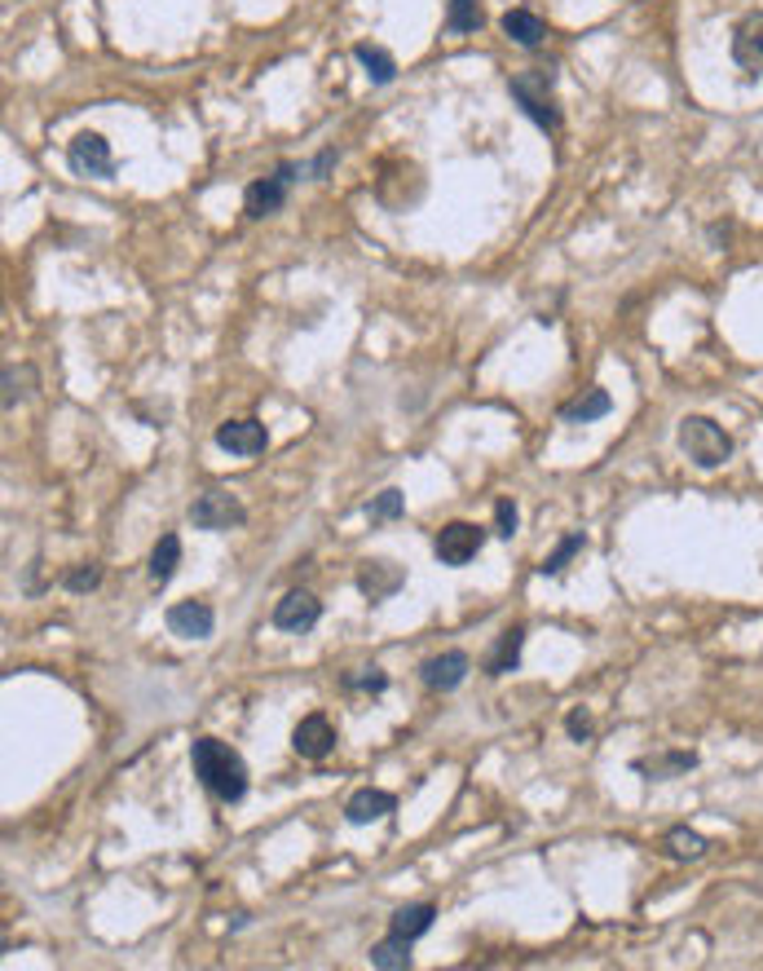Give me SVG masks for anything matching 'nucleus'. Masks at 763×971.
<instances>
[{"label": "nucleus", "mask_w": 763, "mask_h": 971, "mask_svg": "<svg viewBox=\"0 0 763 971\" xmlns=\"http://www.w3.org/2000/svg\"><path fill=\"white\" fill-rule=\"evenodd\" d=\"M190 764L195 777L221 799V804H239L247 795V764L239 751H230L221 738H199L190 747Z\"/></svg>", "instance_id": "nucleus-1"}, {"label": "nucleus", "mask_w": 763, "mask_h": 971, "mask_svg": "<svg viewBox=\"0 0 763 971\" xmlns=\"http://www.w3.org/2000/svg\"><path fill=\"white\" fill-rule=\"evenodd\" d=\"M679 451L697 464V468H719L732 455V438L710 420V416H684L679 420Z\"/></svg>", "instance_id": "nucleus-2"}, {"label": "nucleus", "mask_w": 763, "mask_h": 971, "mask_svg": "<svg viewBox=\"0 0 763 971\" xmlns=\"http://www.w3.org/2000/svg\"><path fill=\"white\" fill-rule=\"evenodd\" d=\"M508 93L517 98V107H521L539 129H548V133L561 129V111H556V102H552V71H543V67L521 71V76L508 80Z\"/></svg>", "instance_id": "nucleus-3"}, {"label": "nucleus", "mask_w": 763, "mask_h": 971, "mask_svg": "<svg viewBox=\"0 0 763 971\" xmlns=\"http://www.w3.org/2000/svg\"><path fill=\"white\" fill-rule=\"evenodd\" d=\"M300 177V168L296 164H278L269 177H261V181H252L247 186V195H243V208H247V217H269V212H278L283 203H287V190H291V181Z\"/></svg>", "instance_id": "nucleus-4"}, {"label": "nucleus", "mask_w": 763, "mask_h": 971, "mask_svg": "<svg viewBox=\"0 0 763 971\" xmlns=\"http://www.w3.org/2000/svg\"><path fill=\"white\" fill-rule=\"evenodd\" d=\"M67 164L80 177H111L115 173V155H111V142L102 133H76L71 146H67Z\"/></svg>", "instance_id": "nucleus-5"}, {"label": "nucleus", "mask_w": 763, "mask_h": 971, "mask_svg": "<svg viewBox=\"0 0 763 971\" xmlns=\"http://www.w3.org/2000/svg\"><path fill=\"white\" fill-rule=\"evenodd\" d=\"M482 543H486L482 526H473V521H451V526L438 530L433 552H438L442 565H468V561L482 552Z\"/></svg>", "instance_id": "nucleus-6"}, {"label": "nucleus", "mask_w": 763, "mask_h": 971, "mask_svg": "<svg viewBox=\"0 0 763 971\" xmlns=\"http://www.w3.org/2000/svg\"><path fill=\"white\" fill-rule=\"evenodd\" d=\"M243 517H247L243 504L234 495H225V490H208V495H199L190 504V521L199 530H230V526H243Z\"/></svg>", "instance_id": "nucleus-7"}, {"label": "nucleus", "mask_w": 763, "mask_h": 971, "mask_svg": "<svg viewBox=\"0 0 763 971\" xmlns=\"http://www.w3.org/2000/svg\"><path fill=\"white\" fill-rule=\"evenodd\" d=\"M732 63L754 80L763 76V10L745 14L737 27H732Z\"/></svg>", "instance_id": "nucleus-8"}, {"label": "nucleus", "mask_w": 763, "mask_h": 971, "mask_svg": "<svg viewBox=\"0 0 763 971\" xmlns=\"http://www.w3.org/2000/svg\"><path fill=\"white\" fill-rule=\"evenodd\" d=\"M164 622H168V631L181 636V640H208L212 627H217V614H212V605H203V600H177V605H168Z\"/></svg>", "instance_id": "nucleus-9"}, {"label": "nucleus", "mask_w": 763, "mask_h": 971, "mask_svg": "<svg viewBox=\"0 0 763 971\" xmlns=\"http://www.w3.org/2000/svg\"><path fill=\"white\" fill-rule=\"evenodd\" d=\"M291 747H296V755H305V760H327L331 747H335V725H331L322 711H313V716H305V720L296 725Z\"/></svg>", "instance_id": "nucleus-10"}, {"label": "nucleus", "mask_w": 763, "mask_h": 971, "mask_svg": "<svg viewBox=\"0 0 763 971\" xmlns=\"http://www.w3.org/2000/svg\"><path fill=\"white\" fill-rule=\"evenodd\" d=\"M318 618H322V600L309 596V592H287L274 605V627L278 631H309Z\"/></svg>", "instance_id": "nucleus-11"}, {"label": "nucleus", "mask_w": 763, "mask_h": 971, "mask_svg": "<svg viewBox=\"0 0 763 971\" xmlns=\"http://www.w3.org/2000/svg\"><path fill=\"white\" fill-rule=\"evenodd\" d=\"M217 446L230 455H261L269 446V433L261 420H230L217 429Z\"/></svg>", "instance_id": "nucleus-12"}, {"label": "nucleus", "mask_w": 763, "mask_h": 971, "mask_svg": "<svg viewBox=\"0 0 763 971\" xmlns=\"http://www.w3.org/2000/svg\"><path fill=\"white\" fill-rule=\"evenodd\" d=\"M468 654L464 650H446V654H438V659H429L424 663V685L429 689H442V694H451V689H460L464 685V676H468Z\"/></svg>", "instance_id": "nucleus-13"}, {"label": "nucleus", "mask_w": 763, "mask_h": 971, "mask_svg": "<svg viewBox=\"0 0 763 971\" xmlns=\"http://www.w3.org/2000/svg\"><path fill=\"white\" fill-rule=\"evenodd\" d=\"M394 808H398V799H394L389 791L362 786V791H353V795H349V804H344V817H349L353 826H366V821H379V817H389Z\"/></svg>", "instance_id": "nucleus-14"}, {"label": "nucleus", "mask_w": 763, "mask_h": 971, "mask_svg": "<svg viewBox=\"0 0 763 971\" xmlns=\"http://www.w3.org/2000/svg\"><path fill=\"white\" fill-rule=\"evenodd\" d=\"M357 587H362L366 600H385V596H394V592L402 587V565H394V561H366V565L357 570Z\"/></svg>", "instance_id": "nucleus-15"}, {"label": "nucleus", "mask_w": 763, "mask_h": 971, "mask_svg": "<svg viewBox=\"0 0 763 971\" xmlns=\"http://www.w3.org/2000/svg\"><path fill=\"white\" fill-rule=\"evenodd\" d=\"M499 27H504V36L517 41L521 49H539V45L548 41V23H543L539 14H530V10H508V14L499 19Z\"/></svg>", "instance_id": "nucleus-16"}, {"label": "nucleus", "mask_w": 763, "mask_h": 971, "mask_svg": "<svg viewBox=\"0 0 763 971\" xmlns=\"http://www.w3.org/2000/svg\"><path fill=\"white\" fill-rule=\"evenodd\" d=\"M613 411V398L605 394V389H587L583 398H574L570 407H561V420L565 424H591V420H600V416H609Z\"/></svg>", "instance_id": "nucleus-17"}, {"label": "nucleus", "mask_w": 763, "mask_h": 971, "mask_svg": "<svg viewBox=\"0 0 763 971\" xmlns=\"http://www.w3.org/2000/svg\"><path fill=\"white\" fill-rule=\"evenodd\" d=\"M353 58H357V63H362V71L371 76V85H394L398 63H394V54H389V49H379V45H357V49H353Z\"/></svg>", "instance_id": "nucleus-18"}, {"label": "nucleus", "mask_w": 763, "mask_h": 971, "mask_svg": "<svg viewBox=\"0 0 763 971\" xmlns=\"http://www.w3.org/2000/svg\"><path fill=\"white\" fill-rule=\"evenodd\" d=\"M433 918H438V909H433V905H402V909L394 914L389 931H394V936H402V940H420V936L433 927Z\"/></svg>", "instance_id": "nucleus-19"}, {"label": "nucleus", "mask_w": 763, "mask_h": 971, "mask_svg": "<svg viewBox=\"0 0 763 971\" xmlns=\"http://www.w3.org/2000/svg\"><path fill=\"white\" fill-rule=\"evenodd\" d=\"M177 565H181V539H177V534H164V539L155 543V552H151V583L164 587V583L177 574Z\"/></svg>", "instance_id": "nucleus-20"}, {"label": "nucleus", "mask_w": 763, "mask_h": 971, "mask_svg": "<svg viewBox=\"0 0 763 971\" xmlns=\"http://www.w3.org/2000/svg\"><path fill=\"white\" fill-rule=\"evenodd\" d=\"M521 640H526V631H521V627H512V631H504V636H499L495 654H490V663H486V676H508V672L521 663Z\"/></svg>", "instance_id": "nucleus-21"}, {"label": "nucleus", "mask_w": 763, "mask_h": 971, "mask_svg": "<svg viewBox=\"0 0 763 971\" xmlns=\"http://www.w3.org/2000/svg\"><path fill=\"white\" fill-rule=\"evenodd\" d=\"M371 967H385V971H407L411 967V940L402 936H389L371 949Z\"/></svg>", "instance_id": "nucleus-22"}, {"label": "nucleus", "mask_w": 763, "mask_h": 971, "mask_svg": "<svg viewBox=\"0 0 763 971\" xmlns=\"http://www.w3.org/2000/svg\"><path fill=\"white\" fill-rule=\"evenodd\" d=\"M697 764L693 751H675V755H657V760H635V773H649V777H675V773H688Z\"/></svg>", "instance_id": "nucleus-23"}, {"label": "nucleus", "mask_w": 763, "mask_h": 971, "mask_svg": "<svg viewBox=\"0 0 763 971\" xmlns=\"http://www.w3.org/2000/svg\"><path fill=\"white\" fill-rule=\"evenodd\" d=\"M583 548H587V539H583V534H565V539L556 543V552H552V556H543L539 574H543V578H556V574H561V570H565V565H570L578 552H583Z\"/></svg>", "instance_id": "nucleus-24"}, {"label": "nucleus", "mask_w": 763, "mask_h": 971, "mask_svg": "<svg viewBox=\"0 0 763 971\" xmlns=\"http://www.w3.org/2000/svg\"><path fill=\"white\" fill-rule=\"evenodd\" d=\"M666 852L679 857V861H697V857L706 852V839H701L697 830H688V826H675V830L666 835Z\"/></svg>", "instance_id": "nucleus-25"}, {"label": "nucleus", "mask_w": 763, "mask_h": 971, "mask_svg": "<svg viewBox=\"0 0 763 971\" xmlns=\"http://www.w3.org/2000/svg\"><path fill=\"white\" fill-rule=\"evenodd\" d=\"M446 27H451L455 36H468V32H477V27H482V5H477V0H451Z\"/></svg>", "instance_id": "nucleus-26"}, {"label": "nucleus", "mask_w": 763, "mask_h": 971, "mask_svg": "<svg viewBox=\"0 0 763 971\" xmlns=\"http://www.w3.org/2000/svg\"><path fill=\"white\" fill-rule=\"evenodd\" d=\"M402 508H407L402 490H379V495L366 504V517H371V521H398Z\"/></svg>", "instance_id": "nucleus-27"}, {"label": "nucleus", "mask_w": 763, "mask_h": 971, "mask_svg": "<svg viewBox=\"0 0 763 971\" xmlns=\"http://www.w3.org/2000/svg\"><path fill=\"white\" fill-rule=\"evenodd\" d=\"M344 689H371V694H385L389 689V676L379 667H362V672H349L344 676Z\"/></svg>", "instance_id": "nucleus-28"}, {"label": "nucleus", "mask_w": 763, "mask_h": 971, "mask_svg": "<svg viewBox=\"0 0 763 971\" xmlns=\"http://www.w3.org/2000/svg\"><path fill=\"white\" fill-rule=\"evenodd\" d=\"M517 526H521L517 504H512V499H499V504H495V530H499L504 539H512V534H517Z\"/></svg>", "instance_id": "nucleus-29"}, {"label": "nucleus", "mask_w": 763, "mask_h": 971, "mask_svg": "<svg viewBox=\"0 0 763 971\" xmlns=\"http://www.w3.org/2000/svg\"><path fill=\"white\" fill-rule=\"evenodd\" d=\"M98 578H102V570H98V565H76V570L67 574V587H71V592H93V587H98Z\"/></svg>", "instance_id": "nucleus-30"}, {"label": "nucleus", "mask_w": 763, "mask_h": 971, "mask_svg": "<svg viewBox=\"0 0 763 971\" xmlns=\"http://www.w3.org/2000/svg\"><path fill=\"white\" fill-rule=\"evenodd\" d=\"M565 729H570V738H574V742H587V738H591V720H587V711H570Z\"/></svg>", "instance_id": "nucleus-31"}, {"label": "nucleus", "mask_w": 763, "mask_h": 971, "mask_svg": "<svg viewBox=\"0 0 763 971\" xmlns=\"http://www.w3.org/2000/svg\"><path fill=\"white\" fill-rule=\"evenodd\" d=\"M331 164H335V151H322V155H318V159H313V164H309V168H305V173H309V177H313V181H322V177H327V173H331Z\"/></svg>", "instance_id": "nucleus-32"}]
</instances>
